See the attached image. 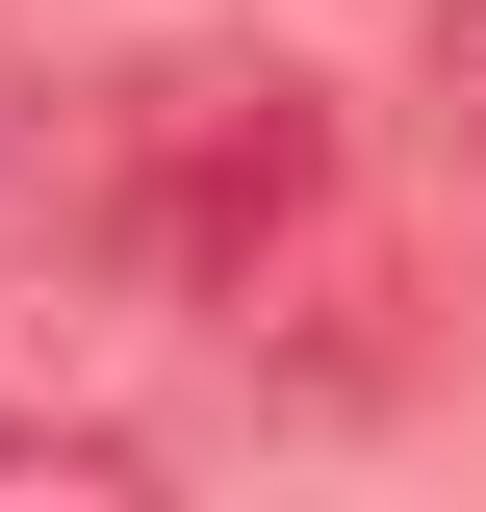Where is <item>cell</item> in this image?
<instances>
[{"mask_svg":"<svg viewBox=\"0 0 486 512\" xmlns=\"http://www.w3.org/2000/svg\"><path fill=\"white\" fill-rule=\"evenodd\" d=\"M333 205H359V154H333V77H307V52H154V77H103V103H77L52 231H77V282L231 333Z\"/></svg>","mask_w":486,"mask_h":512,"instance_id":"obj_1","label":"cell"},{"mask_svg":"<svg viewBox=\"0 0 486 512\" xmlns=\"http://www.w3.org/2000/svg\"><path fill=\"white\" fill-rule=\"evenodd\" d=\"M0 461H52V487H154V410H128V384H77V359H26V333H0Z\"/></svg>","mask_w":486,"mask_h":512,"instance_id":"obj_2","label":"cell"},{"mask_svg":"<svg viewBox=\"0 0 486 512\" xmlns=\"http://www.w3.org/2000/svg\"><path fill=\"white\" fill-rule=\"evenodd\" d=\"M410 52H435V128L486 154V0H410Z\"/></svg>","mask_w":486,"mask_h":512,"instance_id":"obj_3","label":"cell"}]
</instances>
